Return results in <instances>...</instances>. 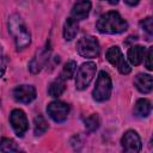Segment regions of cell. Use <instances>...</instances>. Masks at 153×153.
<instances>
[{"mask_svg": "<svg viewBox=\"0 0 153 153\" xmlns=\"http://www.w3.org/2000/svg\"><path fill=\"white\" fill-rule=\"evenodd\" d=\"M97 30L102 33H121L128 29V23L120 16L118 12L111 11L99 17Z\"/></svg>", "mask_w": 153, "mask_h": 153, "instance_id": "1", "label": "cell"}, {"mask_svg": "<svg viewBox=\"0 0 153 153\" xmlns=\"http://www.w3.org/2000/svg\"><path fill=\"white\" fill-rule=\"evenodd\" d=\"M8 31L13 36L18 49H24L30 44V41H31L30 32L27 31L24 22L18 14L11 16L8 20Z\"/></svg>", "mask_w": 153, "mask_h": 153, "instance_id": "2", "label": "cell"}, {"mask_svg": "<svg viewBox=\"0 0 153 153\" xmlns=\"http://www.w3.org/2000/svg\"><path fill=\"white\" fill-rule=\"evenodd\" d=\"M111 90H112V84H111L110 75L105 71L99 72L97 81H96V86L92 93L93 98L97 102H105L109 99L111 94Z\"/></svg>", "mask_w": 153, "mask_h": 153, "instance_id": "3", "label": "cell"}, {"mask_svg": "<svg viewBox=\"0 0 153 153\" xmlns=\"http://www.w3.org/2000/svg\"><path fill=\"white\" fill-rule=\"evenodd\" d=\"M76 51L82 57H97L99 55V43L93 36H84L76 43Z\"/></svg>", "mask_w": 153, "mask_h": 153, "instance_id": "4", "label": "cell"}, {"mask_svg": "<svg viewBox=\"0 0 153 153\" xmlns=\"http://www.w3.org/2000/svg\"><path fill=\"white\" fill-rule=\"evenodd\" d=\"M96 69H97V67H96V63H93V62L82 63L79 67L76 76H75V87L78 90H85L92 81V79L96 74Z\"/></svg>", "mask_w": 153, "mask_h": 153, "instance_id": "5", "label": "cell"}, {"mask_svg": "<svg viewBox=\"0 0 153 153\" xmlns=\"http://www.w3.org/2000/svg\"><path fill=\"white\" fill-rule=\"evenodd\" d=\"M105 56H106V60H108L112 66H115V67L118 69L120 73H122V74H128V73H130L131 68H130V66L127 63V61L124 60L123 54H122L121 49H120L117 45L110 47V48L108 49Z\"/></svg>", "mask_w": 153, "mask_h": 153, "instance_id": "6", "label": "cell"}, {"mask_svg": "<svg viewBox=\"0 0 153 153\" xmlns=\"http://www.w3.org/2000/svg\"><path fill=\"white\" fill-rule=\"evenodd\" d=\"M10 122L14 130V133L18 136H23L25 131L29 128V122L26 118V115L20 109H14L10 115Z\"/></svg>", "mask_w": 153, "mask_h": 153, "instance_id": "7", "label": "cell"}, {"mask_svg": "<svg viewBox=\"0 0 153 153\" xmlns=\"http://www.w3.org/2000/svg\"><path fill=\"white\" fill-rule=\"evenodd\" d=\"M47 112L55 122H63L69 114V105L63 102L55 100L47 106Z\"/></svg>", "mask_w": 153, "mask_h": 153, "instance_id": "8", "label": "cell"}, {"mask_svg": "<svg viewBox=\"0 0 153 153\" xmlns=\"http://www.w3.org/2000/svg\"><path fill=\"white\" fill-rule=\"evenodd\" d=\"M122 147L124 152L128 153H136L141 151V140L136 131L134 130H127L121 140Z\"/></svg>", "mask_w": 153, "mask_h": 153, "instance_id": "9", "label": "cell"}, {"mask_svg": "<svg viewBox=\"0 0 153 153\" xmlns=\"http://www.w3.org/2000/svg\"><path fill=\"white\" fill-rule=\"evenodd\" d=\"M13 97L17 102L30 103L36 98V90L31 85H19L13 90Z\"/></svg>", "mask_w": 153, "mask_h": 153, "instance_id": "10", "label": "cell"}, {"mask_svg": "<svg viewBox=\"0 0 153 153\" xmlns=\"http://www.w3.org/2000/svg\"><path fill=\"white\" fill-rule=\"evenodd\" d=\"M91 11V2L90 0H78L73 8H72V18L75 20H82L85 19Z\"/></svg>", "mask_w": 153, "mask_h": 153, "instance_id": "11", "label": "cell"}, {"mask_svg": "<svg viewBox=\"0 0 153 153\" xmlns=\"http://www.w3.org/2000/svg\"><path fill=\"white\" fill-rule=\"evenodd\" d=\"M134 85L141 93H148L153 90V76L149 74L140 73L135 76Z\"/></svg>", "mask_w": 153, "mask_h": 153, "instance_id": "12", "label": "cell"}, {"mask_svg": "<svg viewBox=\"0 0 153 153\" xmlns=\"http://www.w3.org/2000/svg\"><path fill=\"white\" fill-rule=\"evenodd\" d=\"M145 55H146V49L142 45H133L128 50V60L135 66L142 62Z\"/></svg>", "mask_w": 153, "mask_h": 153, "instance_id": "13", "label": "cell"}, {"mask_svg": "<svg viewBox=\"0 0 153 153\" xmlns=\"http://www.w3.org/2000/svg\"><path fill=\"white\" fill-rule=\"evenodd\" d=\"M78 30H79V25H78V20L73 19L72 17L68 18L65 23V26H63V37L66 41H72L75 35L78 33Z\"/></svg>", "mask_w": 153, "mask_h": 153, "instance_id": "14", "label": "cell"}, {"mask_svg": "<svg viewBox=\"0 0 153 153\" xmlns=\"http://www.w3.org/2000/svg\"><path fill=\"white\" fill-rule=\"evenodd\" d=\"M152 111V104L149 100L142 98V99H139L135 104V108H134V114L135 116L137 117H147Z\"/></svg>", "mask_w": 153, "mask_h": 153, "instance_id": "15", "label": "cell"}, {"mask_svg": "<svg viewBox=\"0 0 153 153\" xmlns=\"http://www.w3.org/2000/svg\"><path fill=\"white\" fill-rule=\"evenodd\" d=\"M65 88H66V86H65V79H62L60 76L59 79H56L55 81H53L49 85L48 92H49V96L50 97L57 98V97H60L65 92Z\"/></svg>", "mask_w": 153, "mask_h": 153, "instance_id": "16", "label": "cell"}, {"mask_svg": "<svg viewBox=\"0 0 153 153\" xmlns=\"http://www.w3.org/2000/svg\"><path fill=\"white\" fill-rule=\"evenodd\" d=\"M48 129V122L45 121V118L41 115L36 116L33 118V133L35 135H42L43 133H45Z\"/></svg>", "mask_w": 153, "mask_h": 153, "instance_id": "17", "label": "cell"}, {"mask_svg": "<svg viewBox=\"0 0 153 153\" xmlns=\"http://www.w3.org/2000/svg\"><path fill=\"white\" fill-rule=\"evenodd\" d=\"M84 123H85V128L87 131H96L100 126V120L97 114H92L85 118Z\"/></svg>", "mask_w": 153, "mask_h": 153, "instance_id": "18", "label": "cell"}, {"mask_svg": "<svg viewBox=\"0 0 153 153\" xmlns=\"http://www.w3.org/2000/svg\"><path fill=\"white\" fill-rule=\"evenodd\" d=\"M75 71H76V63H75V61L71 60V61H68V62L63 66V68H62V72H61L60 76H61L62 79H65V80L71 79V78L74 75Z\"/></svg>", "mask_w": 153, "mask_h": 153, "instance_id": "19", "label": "cell"}, {"mask_svg": "<svg viewBox=\"0 0 153 153\" xmlns=\"http://www.w3.org/2000/svg\"><path fill=\"white\" fill-rule=\"evenodd\" d=\"M45 57H47L45 54H39L38 56L33 57V60L30 62V66H29L30 71H31L32 73H38V72L41 71L42 66H43V62H44Z\"/></svg>", "mask_w": 153, "mask_h": 153, "instance_id": "20", "label": "cell"}, {"mask_svg": "<svg viewBox=\"0 0 153 153\" xmlns=\"http://www.w3.org/2000/svg\"><path fill=\"white\" fill-rule=\"evenodd\" d=\"M0 151L1 152H17L18 147H17V145L13 140L2 137L1 143H0Z\"/></svg>", "mask_w": 153, "mask_h": 153, "instance_id": "21", "label": "cell"}, {"mask_svg": "<svg viewBox=\"0 0 153 153\" xmlns=\"http://www.w3.org/2000/svg\"><path fill=\"white\" fill-rule=\"evenodd\" d=\"M145 66L148 71H153V47H151L145 55Z\"/></svg>", "mask_w": 153, "mask_h": 153, "instance_id": "22", "label": "cell"}, {"mask_svg": "<svg viewBox=\"0 0 153 153\" xmlns=\"http://www.w3.org/2000/svg\"><path fill=\"white\" fill-rule=\"evenodd\" d=\"M141 27L149 35H153V18H146L141 22Z\"/></svg>", "mask_w": 153, "mask_h": 153, "instance_id": "23", "label": "cell"}, {"mask_svg": "<svg viewBox=\"0 0 153 153\" xmlns=\"http://www.w3.org/2000/svg\"><path fill=\"white\" fill-rule=\"evenodd\" d=\"M126 1V4H128L129 6H135L140 0H124Z\"/></svg>", "mask_w": 153, "mask_h": 153, "instance_id": "24", "label": "cell"}, {"mask_svg": "<svg viewBox=\"0 0 153 153\" xmlns=\"http://www.w3.org/2000/svg\"><path fill=\"white\" fill-rule=\"evenodd\" d=\"M108 2H110V4H112V5H116L117 2H118V0H106Z\"/></svg>", "mask_w": 153, "mask_h": 153, "instance_id": "25", "label": "cell"}, {"mask_svg": "<svg viewBox=\"0 0 153 153\" xmlns=\"http://www.w3.org/2000/svg\"><path fill=\"white\" fill-rule=\"evenodd\" d=\"M149 145L153 146V135H152V139H151V141H149Z\"/></svg>", "mask_w": 153, "mask_h": 153, "instance_id": "26", "label": "cell"}]
</instances>
